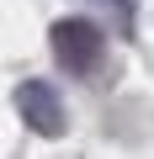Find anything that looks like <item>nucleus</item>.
Masks as SVG:
<instances>
[{"label": "nucleus", "mask_w": 154, "mask_h": 159, "mask_svg": "<svg viewBox=\"0 0 154 159\" xmlns=\"http://www.w3.org/2000/svg\"><path fill=\"white\" fill-rule=\"evenodd\" d=\"M16 111H21V122H27L37 138H58V133H64V101H58V90L48 85V80L16 85Z\"/></svg>", "instance_id": "2"}, {"label": "nucleus", "mask_w": 154, "mask_h": 159, "mask_svg": "<svg viewBox=\"0 0 154 159\" xmlns=\"http://www.w3.org/2000/svg\"><path fill=\"white\" fill-rule=\"evenodd\" d=\"M48 37H53V53H58V64H64L69 74H91V69L101 64V53H106L101 27L85 21V16H64V21H53Z\"/></svg>", "instance_id": "1"}, {"label": "nucleus", "mask_w": 154, "mask_h": 159, "mask_svg": "<svg viewBox=\"0 0 154 159\" xmlns=\"http://www.w3.org/2000/svg\"><path fill=\"white\" fill-rule=\"evenodd\" d=\"M101 6L117 16V27H122V32H133V0H101Z\"/></svg>", "instance_id": "3"}]
</instances>
